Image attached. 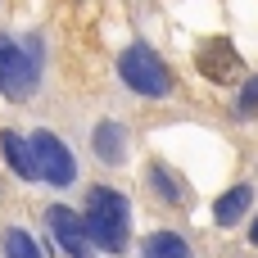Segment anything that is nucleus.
<instances>
[{
  "label": "nucleus",
  "mask_w": 258,
  "mask_h": 258,
  "mask_svg": "<svg viewBox=\"0 0 258 258\" xmlns=\"http://www.w3.org/2000/svg\"><path fill=\"white\" fill-rule=\"evenodd\" d=\"M249 200H254V190H249V186H231V190L213 204V222H218V227L240 222V218H245V209H249Z\"/></svg>",
  "instance_id": "1a4fd4ad"
},
{
  "label": "nucleus",
  "mask_w": 258,
  "mask_h": 258,
  "mask_svg": "<svg viewBox=\"0 0 258 258\" xmlns=\"http://www.w3.org/2000/svg\"><path fill=\"white\" fill-rule=\"evenodd\" d=\"M118 73H122V82H127L136 95L163 100V95L172 91V77H168L163 59H159L150 45H132V50H122V59H118Z\"/></svg>",
  "instance_id": "f03ea898"
},
{
  "label": "nucleus",
  "mask_w": 258,
  "mask_h": 258,
  "mask_svg": "<svg viewBox=\"0 0 258 258\" xmlns=\"http://www.w3.org/2000/svg\"><path fill=\"white\" fill-rule=\"evenodd\" d=\"M0 150H5V159H9V168H14L18 177H41V172H36V154H32V141H23V136L5 132V136H0Z\"/></svg>",
  "instance_id": "0eeeda50"
},
{
  "label": "nucleus",
  "mask_w": 258,
  "mask_h": 258,
  "mask_svg": "<svg viewBox=\"0 0 258 258\" xmlns=\"http://www.w3.org/2000/svg\"><path fill=\"white\" fill-rule=\"evenodd\" d=\"M32 154H36V172H41L50 186H68V181L77 177V163H73V154L63 150L59 136L36 132V136H32Z\"/></svg>",
  "instance_id": "20e7f679"
},
{
  "label": "nucleus",
  "mask_w": 258,
  "mask_h": 258,
  "mask_svg": "<svg viewBox=\"0 0 258 258\" xmlns=\"http://www.w3.org/2000/svg\"><path fill=\"white\" fill-rule=\"evenodd\" d=\"M150 181H154V186L163 190V200H168V204H181V186H177V181H172V177H168L163 168H154V172H150Z\"/></svg>",
  "instance_id": "f8f14e48"
},
{
  "label": "nucleus",
  "mask_w": 258,
  "mask_h": 258,
  "mask_svg": "<svg viewBox=\"0 0 258 258\" xmlns=\"http://www.w3.org/2000/svg\"><path fill=\"white\" fill-rule=\"evenodd\" d=\"M5 254L9 258H41V249H36V240L27 231H9L5 236Z\"/></svg>",
  "instance_id": "9b49d317"
},
{
  "label": "nucleus",
  "mask_w": 258,
  "mask_h": 258,
  "mask_svg": "<svg viewBox=\"0 0 258 258\" xmlns=\"http://www.w3.org/2000/svg\"><path fill=\"white\" fill-rule=\"evenodd\" d=\"M240 109H245V113H258V77L245 82V91H240Z\"/></svg>",
  "instance_id": "ddd939ff"
},
{
  "label": "nucleus",
  "mask_w": 258,
  "mask_h": 258,
  "mask_svg": "<svg viewBox=\"0 0 258 258\" xmlns=\"http://www.w3.org/2000/svg\"><path fill=\"white\" fill-rule=\"evenodd\" d=\"M200 73H204V77H231V73H236V50H231V41H209V45L200 50Z\"/></svg>",
  "instance_id": "423d86ee"
},
{
  "label": "nucleus",
  "mask_w": 258,
  "mask_h": 258,
  "mask_svg": "<svg viewBox=\"0 0 258 258\" xmlns=\"http://www.w3.org/2000/svg\"><path fill=\"white\" fill-rule=\"evenodd\" d=\"M36 73H41L36 41L32 45H14L9 36H0V91L9 100H27V91L36 86Z\"/></svg>",
  "instance_id": "7ed1b4c3"
},
{
  "label": "nucleus",
  "mask_w": 258,
  "mask_h": 258,
  "mask_svg": "<svg viewBox=\"0 0 258 258\" xmlns=\"http://www.w3.org/2000/svg\"><path fill=\"white\" fill-rule=\"evenodd\" d=\"M95 154H100L104 163H122V159H127V136H122L118 122L104 118V122L95 127Z\"/></svg>",
  "instance_id": "6e6552de"
},
{
  "label": "nucleus",
  "mask_w": 258,
  "mask_h": 258,
  "mask_svg": "<svg viewBox=\"0 0 258 258\" xmlns=\"http://www.w3.org/2000/svg\"><path fill=\"white\" fill-rule=\"evenodd\" d=\"M249 240H254V245H258V222H254V231H249Z\"/></svg>",
  "instance_id": "4468645a"
},
{
  "label": "nucleus",
  "mask_w": 258,
  "mask_h": 258,
  "mask_svg": "<svg viewBox=\"0 0 258 258\" xmlns=\"http://www.w3.org/2000/svg\"><path fill=\"white\" fill-rule=\"evenodd\" d=\"M45 222H50V231H54V240H59L63 254H73V258H91L95 254V240H91V231H86V218H77L73 209L54 204V209L45 213Z\"/></svg>",
  "instance_id": "39448f33"
},
{
  "label": "nucleus",
  "mask_w": 258,
  "mask_h": 258,
  "mask_svg": "<svg viewBox=\"0 0 258 258\" xmlns=\"http://www.w3.org/2000/svg\"><path fill=\"white\" fill-rule=\"evenodd\" d=\"M145 258H190V249H186V240H181V236L159 231V236H150V240H145Z\"/></svg>",
  "instance_id": "9d476101"
},
{
  "label": "nucleus",
  "mask_w": 258,
  "mask_h": 258,
  "mask_svg": "<svg viewBox=\"0 0 258 258\" xmlns=\"http://www.w3.org/2000/svg\"><path fill=\"white\" fill-rule=\"evenodd\" d=\"M86 231L100 249L122 254L127 249V200L109 186H95L86 200Z\"/></svg>",
  "instance_id": "f257e3e1"
}]
</instances>
